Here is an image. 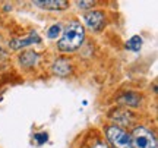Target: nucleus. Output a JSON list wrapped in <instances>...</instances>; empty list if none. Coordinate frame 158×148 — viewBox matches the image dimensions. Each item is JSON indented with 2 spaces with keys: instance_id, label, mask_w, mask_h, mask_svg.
I'll return each instance as SVG.
<instances>
[{
  "instance_id": "f257e3e1",
  "label": "nucleus",
  "mask_w": 158,
  "mask_h": 148,
  "mask_svg": "<svg viewBox=\"0 0 158 148\" xmlns=\"http://www.w3.org/2000/svg\"><path fill=\"white\" fill-rule=\"evenodd\" d=\"M84 37H85L84 27L75 21V22H70L66 27L60 41L57 43V46L62 51H73L82 44Z\"/></svg>"
},
{
  "instance_id": "f03ea898",
  "label": "nucleus",
  "mask_w": 158,
  "mask_h": 148,
  "mask_svg": "<svg viewBox=\"0 0 158 148\" xmlns=\"http://www.w3.org/2000/svg\"><path fill=\"white\" fill-rule=\"evenodd\" d=\"M130 139H132L133 148H157V139L154 137V133L143 126L136 128Z\"/></svg>"
},
{
  "instance_id": "7ed1b4c3",
  "label": "nucleus",
  "mask_w": 158,
  "mask_h": 148,
  "mask_svg": "<svg viewBox=\"0 0 158 148\" xmlns=\"http://www.w3.org/2000/svg\"><path fill=\"white\" fill-rule=\"evenodd\" d=\"M107 138L114 148H133L130 135H127L123 129H120L117 126L107 128Z\"/></svg>"
},
{
  "instance_id": "20e7f679",
  "label": "nucleus",
  "mask_w": 158,
  "mask_h": 148,
  "mask_svg": "<svg viewBox=\"0 0 158 148\" xmlns=\"http://www.w3.org/2000/svg\"><path fill=\"white\" fill-rule=\"evenodd\" d=\"M85 23L88 25V28H91L92 31H101L106 25V15L100 11H92L88 12L86 15L84 16Z\"/></svg>"
},
{
  "instance_id": "39448f33",
  "label": "nucleus",
  "mask_w": 158,
  "mask_h": 148,
  "mask_svg": "<svg viewBox=\"0 0 158 148\" xmlns=\"http://www.w3.org/2000/svg\"><path fill=\"white\" fill-rule=\"evenodd\" d=\"M34 5L47 11H63L69 6V3L62 0H53V2H34Z\"/></svg>"
},
{
  "instance_id": "423d86ee",
  "label": "nucleus",
  "mask_w": 158,
  "mask_h": 148,
  "mask_svg": "<svg viewBox=\"0 0 158 148\" xmlns=\"http://www.w3.org/2000/svg\"><path fill=\"white\" fill-rule=\"evenodd\" d=\"M35 43H40V37L37 32H31V34L27 37V38H19V40H13L10 43V47L12 49H21V47H27L29 44H35Z\"/></svg>"
},
{
  "instance_id": "0eeeda50",
  "label": "nucleus",
  "mask_w": 158,
  "mask_h": 148,
  "mask_svg": "<svg viewBox=\"0 0 158 148\" xmlns=\"http://www.w3.org/2000/svg\"><path fill=\"white\" fill-rule=\"evenodd\" d=\"M70 70H72V68H70V63L68 62V60H64V59H59V60H56L54 62V65H53V72L57 75V76H68L69 74H70Z\"/></svg>"
},
{
  "instance_id": "6e6552de",
  "label": "nucleus",
  "mask_w": 158,
  "mask_h": 148,
  "mask_svg": "<svg viewBox=\"0 0 158 148\" xmlns=\"http://www.w3.org/2000/svg\"><path fill=\"white\" fill-rule=\"evenodd\" d=\"M118 101L123 103V104H127V106H138L141 103V97L133 94V92H127V94H123L118 98Z\"/></svg>"
},
{
  "instance_id": "1a4fd4ad",
  "label": "nucleus",
  "mask_w": 158,
  "mask_h": 148,
  "mask_svg": "<svg viewBox=\"0 0 158 148\" xmlns=\"http://www.w3.org/2000/svg\"><path fill=\"white\" fill-rule=\"evenodd\" d=\"M141 47H142V38L139 35H135V37H132L130 40L126 41V49H127V50L139 51Z\"/></svg>"
},
{
  "instance_id": "9d476101",
  "label": "nucleus",
  "mask_w": 158,
  "mask_h": 148,
  "mask_svg": "<svg viewBox=\"0 0 158 148\" xmlns=\"http://www.w3.org/2000/svg\"><path fill=\"white\" fill-rule=\"evenodd\" d=\"M60 31H62L60 25H53V27H50V29H48L47 37H48V38H56L57 35L60 34Z\"/></svg>"
},
{
  "instance_id": "9b49d317",
  "label": "nucleus",
  "mask_w": 158,
  "mask_h": 148,
  "mask_svg": "<svg viewBox=\"0 0 158 148\" xmlns=\"http://www.w3.org/2000/svg\"><path fill=\"white\" fill-rule=\"evenodd\" d=\"M76 5L82 9H86L88 6H94V2H76Z\"/></svg>"
},
{
  "instance_id": "f8f14e48",
  "label": "nucleus",
  "mask_w": 158,
  "mask_h": 148,
  "mask_svg": "<svg viewBox=\"0 0 158 148\" xmlns=\"http://www.w3.org/2000/svg\"><path fill=\"white\" fill-rule=\"evenodd\" d=\"M91 148H108V147L104 142H97V144H94Z\"/></svg>"
}]
</instances>
